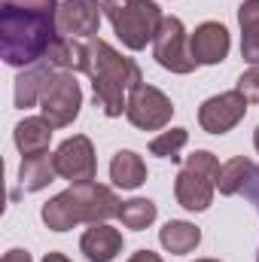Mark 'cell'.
Listing matches in <instances>:
<instances>
[{
	"mask_svg": "<svg viewBox=\"0 0 259 262\" xmlns=\"http://www.w3.org/2000/svg\"><path fill=\"white\" fill-rule=\"evenodd\" d=\"M58 37V6H15L0 9V52L9 67H31L46 58Z\"/></svg>",
	"mask_w": 259,
	"mask_h": 262,
	"instance_id": "obj_1",
	"label": "cell"
},
{
	"mask_svg": "<svg viewBox=\"0 0 259 262\" xmlns=\"http://www.w3.org/2000/svg\"><path fill=\"white\" fill-rule=\"evenodd\" d=\"M122 201L113 195L110 186H101L95 180L89 183H73L70 189L58 192L52 201L43 204L40 216L52 232H67L79 223H107L113 216H119Z\"/></svg>",
	"mask_w": 259,
	"mask_h": 262,
	"instance_id": "obj_2",
	"label": "cell"
},
{
	"mask_svg": "<svg viewBox=\"0 0 259 262\" xmlns=\"http://www.w3.org/2000/svg\"><path fill=\"white\" fill-rule=\"evenodd\" d=\"M92 76V89H95V104L107 113V116H122L128 98L125 92H131L134 85L143 82L140 67L131 58L119 55L110 43L104 40H89V70Z\"/></svg>",
	"mask_w": 259,
	"mask_h": 262,
	"instance_id": "obj_3",
	"label": "cell"
},
{
	"mask_svg": "<svg viewBox=\"0 0 259 262\" xmlns=\"http://www.w3.org/2000/svg\"><path fill=\"white\" fill-rule=\"evenodd\" d=\"M104 15L110 18L116 37L131 52L143 49L156 37L159 25L165 18L153 0H104Z\"/></svg>",
	"mask_w": 259,
	"mask_h": 262,
	"instance_id": "obj_4",
	"label": "cell"
},
{
	"mask_svg": "<svg viewBox=\"0 0 259 262\" xmlns=\"http://www.w3.org/2000/svg\"><path fill=\"white\" fill-rule=\"evenodd\" d=\"M220 162L213 152L207 149H195L192 156L186 159L183 171L177 174L174 180V195L177 204L186 207V210H207L210 201H213V189H217V180H220Z\"/></svg>",
	"mask_w": 259,
	"mask_h": 262,
	"instance_id": "obj_5",
	"label": "cell"
},
{
	"mask_svg": "<svg viewBox=\"0 0 259 262\" xmlns=\"http://www.w3.org/2000/svg\"><path fill=\"white\" fill-rule=\"evenodd\" d=\"M79 107H82V92H79V82L73 73H52L43 95H40V110H43V119L52 125V128H64L70 125L76 116H79Z\"/></svg>",
	"mask_w": 259,
	"mask_h": 262,
	"instance_id": "obj_6",
	"label": "cell"
},
{
	"mask_svg": "<svg viewBox=\"0 0 259 262\" xmlns=\"http://www.w3.org/2000/svg\"><path fill=\"white\" fill-rule=\"evenodd\" d=\"M153 58L171 73H192L195 58L186 46V28L177 15H165L153 37Z\"/></svg>",
	"mask_w": 259,
	"mask_h": 262,
	"instance_id": "obj_7",
	"label": "cell"
},
{
	"mask_svg": "<svg viewBox=\"0 0 259 262\" xmlns=\"http://www.w3.org/2000/svg\"><path fill=\"white\" fill-rule=\"evenodd\" d=\"M125 116L134 128L140 131H159L165 128L174 116V104L165 92H159L156 85H134L128 92V104H125Z\"/></svg>",
	"mask_w": 259,
	"mask_h": 262,
	"instance_id": "obj_8",
	"label": "cell"
},
{
	"mask_svg": "<svg viewBox=\"0 0 259 262\" xmlns=\"http://www.w3.org/2000/svg\"><path fill=\"white\" fill-rule=\"evenodd\" d=\"M55 171L70 183H89L95 180L98 162H95V146L85 134H73L55 149Z\"/></svg>",
	"mask_w": 259,
	"mask_h": 262,
	"instance_id": "obj_9",
	"label": "cell"
},
{
	"mask_svg": "<svg viewBox=\"0 0 259 262\" xmlns=\"http://www.w3.org/2000/svg\"><path fill=\"white\" fill-rule=\"evenodd\" d=\"M244 113H247V98L235 89V92L207 98L198 110V122L207 134H226L244 119Z\"/></svg>",
	"mask_w": 259,
	"mask_h": 262,
	"instance_id": "obj_10",
	"label": "cell"
},
{
	"mask_svg": "<svg viewBox=\"0 0 259 262\" xmlns=\"http://www.w3.org/2000/svg\"><path fill=\"white\" fill-rule=\"evenodd\" d=\"M101 15H104V3L98 0H64L58 3V34L76 40L79 37L95 40L101 28Z\"/></svg>",
	"mask_w": 259,
	"mask_h": 262,
	"instance_id": "obj_11",
	"label": "cell"
},
{
	"mask_svg": "<svg viewBox=\"0 0 259 262\" xmlns=\"http://www.w3.org/2000/svg\"><path fill=\"white\" fill-rule=\"evenodd\" d=\"M229 46H232L229 31H226L220 21H204V25H198L195 34H192V40H189L195 64H220V61H226Z\"/></svg>",
	"mask_w": 259,
	"mask_h": 262,
	"instance_id": "obj_12",
	"label": "cell"
},
{
	"mask_svg": "<svg viewBox=\"0 0 259 262\" xmlns=\"http://www.w3.org/2000/svg\"><path fill=\"white\" fill-rule=\"evenodd\" d=\"M79 250L85 253L89 262H110L116 259V253L122 250V232L107 226V223H95L82 241H79Z\"/></svg>",
	"mask_w": 259,
	"mask_h": 262,
	"instance_id": "obj_13",
	"label": "cell"
},
{
	"mask_svg": "<svg viewBox=\"0 0 259 262\" xmlns=\"http://www.w3.org/2000/svg\"><path fill=\"white\" fill-rule=\"evenodd\" d=\"M46 61L58 70L67 73H79V70H89V46H82L76 37H64L58 34L46 52Z\"/></svg>",
	"mask_w": 259,
	"mask_h": 262,
	"instance_id": "obj_14",
	"label": "cell"
},
{
	"mask_svg": "<svg viewBox=\"0 0 259 262\" xmlns=\"http://www.w3.org/2000/svg\"><path fill=\"white\" fill-rule=\"evenodd\" d=\"M55 156L49 152H37V156H21V168H18V183L25 192H40L55 180Z\"/></svg>",
	"mask_w": 259,
	"mask_h": 262,
	"instance_id": "obj_15",
	"label": "cell"
},
{
	"mask_svg": "<svg viewBox=\"0 0 259 262\" xmlns=\"http://www.w3.org/2000/svg\"><path fill=\"white\" fill-rule=\"evenodd\" d=\"M49 140H52V125L43 116H28L15 125V146L21 156L49 152Z\"/></svg>",
	"mask_w": 259,
	"mask_h": 262,
	"instance_id": "obj_16",
	"label": "cell"
},
{
	"mask_svg": "<svg viewBox=\"0 0 259 262\" xmlns=\"http://www.w3.org/2000/svg\"><path fill=\"white\" fill-rule=\"evenodd\" d=\"M159 241H162V247H165L168 253H174V256H186V253H192L195 247H198L201 232H198V226L186 223V220H171V223L162 226Z\"/></svg>",
	"mask_w": 259,
	"mask_h": 262,
	"instance_id": "obj_17",
	"label": "cell"
},
{
	"mask_svg": "<svg viewBox=\"0 0 259 262\" xmlns=\"http://www.w3.org/2000/svg\"><path fill=\"white\" fill-rule=\"evenodd\" d=\"M238 25H241V55L244 61L259 67V0H244L238 6Z\"/></svg>",
	"mask_w": 259,
	"mask_h": 262,
	"instance_id": "obj_18",
	"label": "cell"
},
{
	"mask_svg": "<svg viewBox=\"0 0 259 262\" xmlns=\"http://www.w3.org/2000/svg\"><path fill=\"white\" fill-rule=\"evenodd\" d=\"M49 76H52V64H49L46 58H43V64H34L31 70H25V73L15 79V107L25 110V107L40 104V95H43Z\"/></svg>",
	"mask_w": 259,
	"mask_h": 262,
	"instance_id": "obj_19",
	"label": "cell"
},
{
	"mask_svg": "<svg viewBox=\"0 0 259 262\" xmlns=\"http://www.w3.org/2000/svg\"><path fill=\"white\" fill-rule=\"evenodd\" d=\"M110 180L119 189H137V186H143V180H146L143 159L137 152H131V149H119L113 156V162H110Z\"/></svg>",
	"mask_w": 259,
	"mask_h": 262,
	"instance_id": "obj_20",
	"label": "cell"
},
{
	"mask_svg": "<svg viewBox=\"0 0 259 262\" xmlns=\"http://www.w3.org/2000/svg\"><path fill=\"white\" fill-rule=\"evenodd\" d=\"M253 162L250 159H244V156H235V159H229L223 168H220V180H217V189L223 192V195H235V192H241L244 186H247V180L253 177Z\"/></svg>",
	"mask_w": 259,
	"mask_h": 262,
	"instance_id": "obj_21",
	"label": "cell"
},
{
	"mask_svg": "<svg viewBox=\"0 0 259 262\" xmlns=\"http://www.w3.org/2000/svg\"><path fill=\"white\" fill-rule=\"evenodd\" d=\"M156 213H159V210H156V204H153L149 198H131V201H122L119 220H122V226H125V229L140 232V229L153 226Z\"/></svg>",
	"mask_w": 259,
	"mask_h": 262,
	"instance_id": "obj_22",
	"label": "cell"
},
{
	"mask_svg": "<svg viewBox=\"0 0 259 262\" xmlns=\"http://www.w3.org/2000/svg\"><path fill=\"white\" fill-rule=\"evenodd\" d=\"M186 140H189V131H186V128L162 131V134L149 143V152H153V156H162V159L177 162V159H180V149L186 146Z\"/></svg>",
	"mask_w": 259,
	"mask_h": 262,
	"instance_id": "obj_23",
	"label": "cell"
},
{
	"mask_svg": "<svg viewBox=\"0 0 259 262\" xmlns=\"http://www.w3.org/2000/svg\"><path fill=\"white\" fill-rule=\"evenodd\" d=\"M238 92L247 98V101H259V67H250L241 73L238 79Z\"/></svg>",
	"mask_w": 259,
	"mask_h": 262,
	"instance_id": "obj_24",
	"label": "cell"
},
{
	"mask_svg": "<svg viewBox=\"0 0 259 262\" xmlns=\"http://www.w3.org/2000/svg\"><path fill=\"white\" fill-rule=\"evenodd\" d=\"M241 192H244V195L250 198V201L256 204V210H259V168H253V177L247 180V186H244Z\"/></svg>",
	"mask_w": 259,
	"mask_h": 262,
	"instance_id": "obj_25",
	"label": "cell"
},
{
	"mask_svg": "<svg viewBox=\"0 0 259 262\" xmlns=\"http://www.w3.org/2000/svg\"><path fill=\"white\" fill-rule=\"evenodd\" d=\"M128 262H162V256L153 253V250H137V253H131Z\"/></svg>",
	"mask_w": 259,
	"mask_h": 262,
	"instance_id": "obj_26",
	"label": "cell"
},
{
	"mask_svg": "<svg viewBox=\"0 0 259 262\" xmlns=\"http://www.w3.org/2000/svg\"><path fill=\"white\" fill-rule=\"evenodd\" d=\"M3 262H34V259H31L28 250H18V247H15V250H9V253L3 256Z\"/></svg>",
	"mask_w": 259,
	"mask_h": 262,
	"instance_id": "obj_27",
	"label": "cell"
},
{
	"mask_svg": "<svg viewBox=\"0 0 259 262\" xmlns=\"http://www.w3.org/2000/svg\"><path fill=\"white\" fill-rule=\"evenodd\" d=\"M3 3H15V6H58L55 0H3Z\"/></svg>",
	"mask_w": 259,
	"mask_h": 262,
	"instance_id": "obj_28",
	"label": "cell"
},
{
	"mask_svg": "<svg viewBox=\"0 0 259 262\" xmlns=\"http://www.w3.org/2000/svg\"><path fill=\"white\" fill-rule=\"evenodd\" d=\"M43 262H70V259H67L64 253H46V259Z\"/></svg>",
	"mask_w": 259,
	"mask_h": 262,
	"instance_id": "obj_29",
	"label": "cell"
},
{
	"mask_svg": "<svg viewBox=\"0 0 259 262\" xmlns=\"http://www.w3.org/2000/svg\"><path fill=\"white\" fill-rule=\"evenodd\" d=\"M253 143H256V149H259V128H256V134H253Z\"/></svg>",
	"mask_w": 259,
	"mask_h": 262,
	"instance_id": "obj_30",
	"label": "cell"
},
{
	"mask_svg": "<svg viewBox=\"0 0 259 262\" xmlns=\"http://www.w3.org/2000/svg\"><path fill=\"white\" fill-rule=\"evenodd\" d=\"M195 262H220V259H195Z\"/></svg>",
	"mask_w": 259,
	"mask_h": 262,
	"instance_id": "obj_31",
	"label": "cell"
},
{
	"mask_svg": "<svg viewBox=\"0 0 259 262\" xmlns=\"http://www.w3.org/2000/svg\"><path fill=\"white\" fill-rule=\"evenodd\" d=\"M256 262H259V259H256Z\"/></svg>",
	"mask_w": 259,
	"mask_h": 262,
	"instance_id": "obj_32",
	"label": "cell"
}]
</instances>
